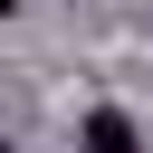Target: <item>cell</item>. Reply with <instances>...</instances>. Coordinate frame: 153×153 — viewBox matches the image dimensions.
I'll return each instance as SVG.
<instances>
[{
	"label": "cell",
	"mask_w": 153,
	"mask_h": 153,
	"mask_svg": "<svg viewBox=\"0 0 153 153\" xmlns=\"http://www.w3.org/2000/svg\"><path fill=\"white\" fill-rule=\"evenodd\" d=\"M10 10H19V0H0V19H10Z\"/></svg>",
	"instance_id": "2"
},
{
	"label": "cell",
	"mask_w": 153,
	"mask_h": 153,
	"mask_svg": "<svg viewBox=\"0 0 153 153\" xmlns=\"http://www.w3.org/2000/svg\"><path fill=\"white\" fill-rule=\"evenodd\" d=\"M86 153H143V134H134V115H115V105H96V115H86Z\"/></svg>",
	"instance_id": "1"
},
{
	"label": "cell",
	"mask_w": 153,
	"mask_h": 153,
	"mask_svg": "<svg viewBox=\"0 0 153 153\" xmlns=\"http://www.w3.org/2000/svg\"><path fill=\"white\" fill-rule=\"evenodd\" d=\"M0 153H10V143H0Z\"/></svg>",
	"instance_id": "3"
}]
</instances>
